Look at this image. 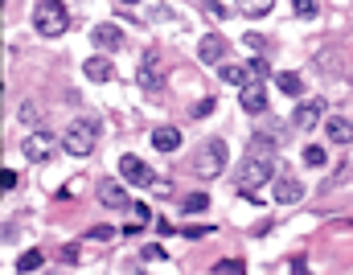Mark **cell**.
<instances>
[{"label": "cell", "instance_id": "4dcf8cb0", "mask_svg": "<svg viewBox=\"0 0 353 275\" xmlns=\"http://www.w3.org/2000/svg\"><path fill=\"white\" fill-rule=\"evenodd\" d=\"M16 181H21V177H16L12 169H4V173H0V185H4V189H16Z\"/></svg>", "mask_w": 353, "mask_h": 275}, {"label": "cell", "instance_id": "5b68a950", "mask_svg": "<svg viewBox=\"0 0 353 275\" xmlns=\"http://www.w3.org/2000/svg\"><path fill=\"white\" fill-rule=\"evenodd\" d=\"M156 62H160V53L148 49V53H144V66H140V86H144L148 95H160V91H165V78H160Z\"/></svg>", "mask_w": 353, "mask_h": 275}, {"label": "cell", "instance_id": "484cf974", "mask_svg": "<svg viewBox=\"0 0 353 275\" xmlns=\"http://www.w3.org/2000/svg\"><path fill=\"white\" fill-rule=\"evenodd\" d=\"M140 259H144V263H156V259H165V251H160L156 243H148V247H140Z\"/></svg>", "mask_w": 353, "mask_h": 275}, {"label": "cell", "instance_id": "7c38bea8", "mask_svg": "<svg viewBox=\"0 0 353 275\" xmlns=\"http://www.w3.org/2000/svg\"><path fill=\"white\" fill-rule=\"evenodd\" d=\"M197 58H202L206 66L222 62V58H226V41H222L218 33H206V37H202V45H197Z\"/></svg>", "mask_w": 353, "mask_h": 275}, {"label": "cell", "instance_id": "30bf717a", "mask_svg": "<svg viewBox=\"0 0 353 275\" xmlns=\"http://www.w3.org/2000/svg\"><path fill=\"white\" fill-rule=\"evenodd\" d=\"M119 177H123V181H132V185H148V181H152L148 165H144L140 156H132V152H127V156H119Z\"/></svg>", "mask_w": 353, "mask_h": 275}, {"label": "cell", "instance_id": "9a60e30c", "mask_svg": "<svg viewBox=\"0 0 353 275\" xmlns=\"http://www.w3.org/2000/svg\"><path fill=\"white\" fill-rule=\"evenodd\" d=\"M321 115H325V99H313V103H300V107H296V119H292V123H296V128H313Z\"/></svg>", "mask_w": 353, "mask_h": 275}, {"label": "cell", "instance_id": "7402d4cb", "mask_svg": "<svg viewBox=\"0 0 353 275\" xmlns=\"http://www.w3.org/2000/svg\"><path fill=\"white\" fill-rule=\"evenodd\" d=\"M16 111H21V115H16V119H21V123H29V128H33V123H37V119H41V111H37V103H33V99H25V103H21V107H16Z\"/></svg>", "mask_w": 353, "mask_h": 275}, {"label": "cell", "instance_id": "f1b7e54d", "mask_svg": "<svg viewBox=\"0 0 353 275\" xmlns=\"http://www.w3.org/2000/svg\"><path fill=\"white\" fill-rule=\"evenodd\" d=\"M210 111H214V99H202V103H197V107H193V119H206V115H210Z\"/></svg>", "mask_w": 353, "mask_h": 275}, {"label": "cell", "instance_id": "d6986e66", "mask_svg": "<svg viewBox=\"0 0 353 275\" xmlns=\"http://www.w3.org/2000/svg\"><path fill=\"white\" fill-rule=\"evenodd\" d=\"M300 156H304V165H308V169H325V165H329V152H325V148H317V144H308Z\"/></svg>", "mask_w": 353, "mask_h": 275}, {"label": "cell", "instance_id": "83f0119b", "mask_svg": "<svg viewBox=\"0 0 353 275\" xmlns=\"http://www.w3.org/2000/svg\"><path fill=\"white\" fill-rule=\"evenodd\" d=\"M247 70H251V78H263V74H267V62H263V58H251Z\"/></svg>", "mask_w": 353, "mask_h": 275}, {"label": "cell", "instance_id": "e0dca14e", "mask_svg": "<svg viewBox=\"0 0 353 275\" xmlns=\"http://www.w3.org/2000/svg\"><path fill=\"white\" fill-rule=\"evenodd\" d=\"M218 78H222V82H234V86H251V70H247V66H230V62H222Z\"/></svg>", "mask_w": 353, "mask_h": 275}, {"label": "cell", "instance_id": "ba28073f", "mask_svg": "<svg viewBox=\"0 0 353 275\" xmlns=\"http://www.w3.org/2000/svg\"><path fill=\"white\" fill-rule=\"evenodd\" d=\"M99 202H103L107 210H136L132 198H127V189L115 185V181H99Z\"/></svg>", "mask_w": 353, "mask_h": 275}, {"label": "cell", "instance_id": "d4e9b609", "mask_svg": "<svg viewBox=\"0 0 353 275\" xmlns=\"http://www.w3.org/2000/svg\"><path fill=\"white\" fill-rule=\"evenodd\" d=\"M317 12H321L317 0H296V16H317Z\"/></svg>", "mask_w": 353, "mask_h": 275}, {"label": "cell", "instance_id": "d6a6232c", "mask_svg": "<svg viewBox=\"0 0 353 275\" xmlns=\"http://www.w3.org/2000/svg\"><path fill=\"white\" fill-rule=\"evenodd\" d=\"M202 12H210V16H222V12H226V4H202Z\"/></svg>", "mask_w": 353, "mask_h": 275}, {"label": "cell", "instance_id": "ffe728a7", "mask_svg": "<svg viewBox=\"0 0 353 275\" xmlns=\"http://www.w3.org/2000/svg\"><path fill=\"white\" fill-rule=\"evenodd\" d=\"M41 263H45V255H41V251H25V255L16 259V275H25V272H37Z\"/></svg>", "mask_w": 353, "mask_h": 275}, {"label": "cell", "instance_id": "836d02e7", "mask_svg": "<svg viewBox=\"0 0 353 275\" xmlns=\"http://www.w3.org/2000/svg\"><path fill=\"white\" fill-rule=\"evenodd\" d=\"M292 272H296V275H308V267H304V259H296V263H292Z\"/></svg>", "mask_w": 353, "mask_h": 275}, {"label": "cell", "instance_id": "4fadbf2b", "mask_svg": "<svg viewBox=\"0 0 353 275\" xmlns=\"http://www.w3.org/2000/svg\"><path fill=\"white\" fill-rule=\"evenodd\" d=\"M152 148H160V152H177V148H181V132L169 128V123L152 128Z\"/></svg>", "mask_w": 353, "mask_h": 275}, {"label": "cell", "instance_id": "f546056e", "mask_svg": "<svg viewBox=\"0 0 353 275\" xmlns=\"http://www.w3.org/2000/svg\"><path fill=\"white\" fill-rule=\"evenodd\" d=\"M243 45H247V49H263V45H267V41H263V37H259V33H247V37H243Z\"/></svg>", "mask_w": 353, "mask_h": 275}, {"label": "cell", "instance_id": "5bb4252c", "mask_svg": "<svg viewBox=\"0 0 353 275\" xmlns=\"http://www.w3.org/2000/svg\"><path fill=\"white\" fill-rule=\"evenodd\" d=\"M95 45L99 49H119L123 45V29H115V25H95Z\"/></svg>", "mask_w": 353, "mask_h": 275}, {"label": "cell", "instance_id": "ac0fdd59", "mask_svg": "<svg viewBox=\"0 0 353 275\" xmlns=\"http://www.w3.org/2000/svg\"><path fill=\"white\" fill-rule=\"evenodd\" d=\"M276 82H280V91H284V95H304V78H300V74H292V70L276 74Z\"/></svg>", "mask_w": 353, "mask_h": 275}, {"label": "cell", "instance_id": "2e32d148", "mask_svg": "<svg viewBox=\"0 0 353 275\" xmlns=\"http://www.w3.org/2000/svg\"><path fill=\"white\" fill-rule=\"evenodd\" d=\"M325 128H329V140H333V144H353V123L345 115H329Z\"/></svg>", "mask_w": 353, "mask_h": 275}, {"label": "cell", "instance_id": "603a6c76", "mask_svg": "<svg viewBox=\"0 0 353 275\" xmlns=\"http://www.w3.org/2000/svg\"><path fill=\"white\" fill-rule=\"evenodd\" d=\"M210 275H247V267H243L239 259H222V263H214Z\"/></svg>", "mask_w": 353, "mask_h": 275}, {"label": "cell", "instance_id": "44dd1931", "mask_svg": "<svg viewBox=\"0 0 353 275\" xmlns=\"http://www.w3.org/2000/svg\"><path fill=\"white\" fill-rule=\"evenodd\" d=\"M181 210H185V214H202V210H210V198H206V193H189V198L181 202Z\"/></svg>", "mask_w": 353, "mask_h": 275}, {"label": "cell", "instance_id": "7a4b0ae2", "mask_svg": "<svg viewBox=\"0 0 353 275\" xmlns=\"http://www.w3.org/2000/svg\"><path fill=\"white\" fill-rule=\"evenodd\" d=\"M33 29H37L41 37H62V33L70 29L66 4H62V0H37V4H33Z\"/></svg>", "mask_w": 353, "mask_h": 275}, {"label": "cell", "instance_id": "8fae6325", "mask_svg": "<svg viewBox=\"0 0 353 275\" xmlns=\"http://www.w3.org/2000/svg\"><path fill=\"white\" fill-rule=\"evenodd\" d=\"M300 198H304V181H296V177L276 181V206H296Z\"/></svg>", "mask_w": 353, "mask_h": 275}, {"label": "cell", "instance_id": "1f68e13d", "mask_svg": "<svg viewBox=\"0 0 353 275\" xmlns=\"http://www.w3.org/2000/svg\"><path fill=\"white\" fill-rule=\"evenodd\" d=\"M181 235H185V239H206V235H210V226H185Z\"/></svg>", "mask_w": 353, "mask_h": 275}, {"label": "cell", "instance_id": "52a82bcc", "mask_svg": "<svg viewBox=\"0 0 353 275\" xmlns=\"http://www.w3.org/2000/svg\"><path fill=\"white\" fill-rule=\"evenodd\" d=\"M21 148H25V156H29L33 165H41V160H49V156H53V136H49V132H33Z\"/></svg>", "mask_w": 353, "mask_h": 275}, {"label": "cell", "instance_id": "4316f807", "mask_svg": "<svg viewBox=\"0 0 353 275\" xmlns=\"http://www.w3.org/2000/svg\"><path fill=\"white\" fill-rule=\"evenodd\" d=\"M86 239L103 243V239H115V230H111V226H95V230H86Z\"/></svg>", "mask_w": 353, "mask_h": 275}, {"label": "cell", "instance_id": "6da1fadb", "mask_svg": "<svg viewBox=\"0 0 353 275\" xmlns=\"http://www.w3.org/2000/svg\"><path fill=\"white\" fill-rule=\"evenodd\" d=\"M271 177H276V144L267 136H255L251 140V152L243 160V173H239V193L255 198V189L263 181H271Z\"/></svg>", "mask_w": 353, "mask_h": 275}, {"label": "cell", "instance_id": "cb8c5ba5", "mask_svg": "<svg viewBox=\"0 0 353 275\" xmlns=\"http://www.w3.org/2000/svg\"><path fill=\"white\" fill-rule=\"evenodd\" d=\"M243 12H247V16H263V12H271V0H255V4H243Z\"/></svg>", "mask_w": 353, "mask_h": 275}, {"label": "cell", "instance_id": "277c9868", "mask_svg": "<svg viewBox=\"0 0 353 275\" xmlns=\"http://www.w3.org/2000/svg\"><path fill=\"white\" fill-rule=\"evenodd\" d=\"M226 160H230L226 144H222V140H210V144H202V148H197V156H193V173H197V177H206V181H214V177L226 169Z\"/></svg>", "mask_w": 353, "mask_h": 275}, {"label": "cell", "instance_id": "3957f363", "mask_svg": "<svg viewBox=\"0 0 353 275\" xmlns=\"http://www.w3.org/2000/svg\"><path fill=\"white\" fill-rule=\"evenodd\" d=\"M95 140H99V119H74L70 128H66V136H62V148L70 152V156H86V152H95Z\"/></svg>", "mask_w": 353, "mask_h": 275}, {"label": "cell", "instance_id": "9c48e42d", "mask_svg": "<svg viewBox=\"0 0 353 275\" xmlns=\"http://www.w3.org/2000/svg\"><path fill=\"white\" fill-rule=\"evenodd\" d=\"M82 74H86L90 82H111V78H115V62H111L107 53H95V58L82 62Z\"/></svg>", "mask_w": 353, "mask_h": 275}, {"label": "cell", "instance_id": "8992f818", "mask_svg": "<svg viewBox=\"0 0 353 275\" xmlns=\"http://www.w3.org/2000/svg\"><path fill=\"white\" fill-rule=\"evenodd\" d=\"M239 103H243L247 115H263V111H267V86H263V82L243 86V91H239Z\"/></svg>", "mask_w": 353, "mask_h": 275}]
</instances>
